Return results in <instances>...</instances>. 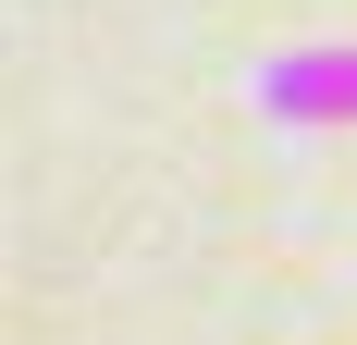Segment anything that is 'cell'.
I'll use <instances>...</instances> for the list:
<instances>
[{
    "label": "cell",
    "instance_id": "6da1fadb",
    "mask_svg": "<svg viewBox=\"0 0 357 345\" xmlns=\"http://www.w3.org/2000/svg\"><path fill=\"white\" fill-rule=\"evenodd\" d=\"M259 111H271V124H357V37H333V50H271V62H259Z\"/></svg>",
    "mask_w": 357,
    "mask_h": 345
}]
</instances>
